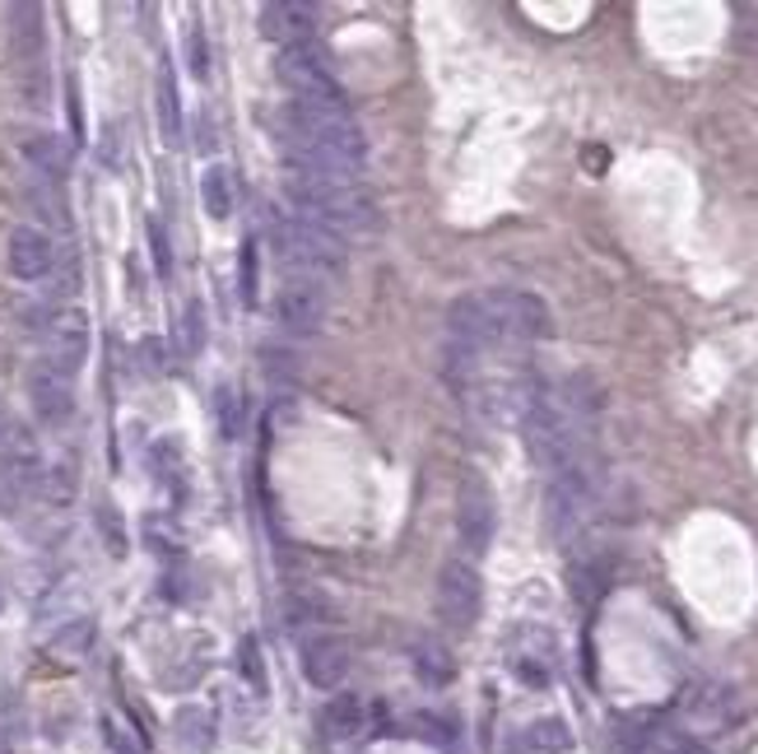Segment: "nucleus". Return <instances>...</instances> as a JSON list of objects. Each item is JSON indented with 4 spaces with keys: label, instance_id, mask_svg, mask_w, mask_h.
<instances>
[{
    "label": "nucleus",
    "instance_id": "9",
    "mask_svg": "<svg viewBox=\"0 0 758 754\" xmlns=\"http://www.w3.org/2000/svg\"><path fill=\"white\" fill-rule=\"evenodd\" d=\"M23 392H29V405L38 414V424H47V429L70 424V414H75V382L61 369H51L47 359H38L29 369V378H23Z\"/></svg>",
    "mask_w": 758,
    "mask_h": 754
},
{
    "label": "nucleus",
    "instance_id": "15",
    "mask_svg": "<svg viewBox=\"0 0 758 754\" xmlns=\"http://www.w3.org/2000/svg\"><path fill=\"white\" fill-rule=\"evenodd\" d=\"M19 159L29 164L38 177H47V182H57V177H66V145L57 140V136H23L19 140Z\"/></svg>",
    "mask_w": 758,
    "mask_h": 754
},
{
    "label": "nucleus",
    "instance_id": "28",
    "mask_svg": "<svg viewBox=\"0 0 758 754\" xmlns=\"http://www.w3.org/2000/svg\"><path fill=\"white\" fill-rule=\"evenodd\" d=\"M215 410H219V429H224V438H238V433H243V405H238V392H233V386H219Z\"/></svg>",
    "mask_w": 758,
    "mask_h": 754
},
{
    "label": "nucleus",
    "instance_id": "36",
    "mask_svg": "<svg viewBox=\"0 0 758 754\" xmlns=\"http://www.w3.org/2000/svg\"><path fill=\"white\" fill-rule=\"evenodd\" d=\"M187 51H191V70H196V80H205V75H210V51H205V33H200V23L187 33Z\"/></svg>",
    "mask_w": 758,
    "mask_h": 754
},
{
    "label": "nucleus",
    "instance_id": "8",
    "mask_svg": "<svg viewBox=\"0 0 758 754\" xmlns=\"http://www.w3.org/2000/svg\"><path fill=\"white\" fill-rule=\"evenodd\" d=\"M493 531H499V508H493V493L484 480H465L461 484V499H456V536L465 545L470 559L489 555Z\"/></svg>",
    "mask_w": 758,
    "mask_h": 754
},
{
    "label": "nucleus",
    "instance_id": "19",
    "mask_svg": "<svg viewBox=\"0 0 758 754\" xmlns=\"http://www.w3.org/2000/svg\"><path fill=\"white\" fill-rule=\"evenodd\" d=\"M200 200H205V215H210V219H228V215H233V182H228V168H205V177H200Z\"/></svg>",
    "mask_w": 758,
    "mask_h": 754
},
{
    "label": "nucleus",
    "instance_id": "13",
    "mask_svg": "<svg viewBox=\"0 0 758 754\" xmlns=\"http://www.w3.org/2000/svg\"><path fill=\"white\" fill-rule=\"evenodd\" d=\"M260 33L279 42V51L307 47V38L317 33V10L298 6V0H270V6H260Z\"/></svg>",
    "mask_w": 758,
    "mask_h": 754
},
{
    "label": "nucleus",
    "instance_id": "29",
    "mask_svg": "<svg viewBox=\"0 0 758 754\" xmlns=\"http://www.w3.org/2000/svg\"><path fill=\"white\" fill-rule=\"evenodd\" d=\"M512 675L521 685H531V689H544L554 675H549V666H544V657H531V653H516L512 657Z\"/></svg>",
    "mask_w": 758,
    "mask_h": 754
},
{
    "label": "nucleus",
    "instance_id": "25",
    "mask_svg": "<svg viewBox=\"0 0 758 754\" xmlns=\"http://www.w3.org/2000/svg\"><path fill=\"white\" fill-rule=\"evenodd\" d=\"M526 741H531L535 750H549V754L572 750V732H568V722H559V717H540V722L531 726Z\"/></svg>",
    "mask_w": 758,
    "mask_h": 754
},
{
    "label": "nucleus",
    "instance_id": "21",
    "mask_svg": "<svg viewBox=\"0 0 758 754\" xmlns=\"http://www.w3.org/2000/svg\"><path fill=\"white\" fill-rule=\"evenodd\" d=\"M284 619L289 624H322V619H331V606H326V596L294 587L289 596H284Z\"/></svg>",
    "mask_w": 758,
    "mask_h": 754
},
{
    "label": "nucleus",
    "instance_id": "22",
    "mask_svg": "<svg viewBox=\"0 0 758 754\" xmlns=\"http://www.w3.org/2000/svg\"><path fill=\"white\" fill-rule=\"evenodd\" d=\"M89 647H93V619H70L66 629L51 638V653L66 657V662H80Z\"/></svg>",
    "mask_w": 758,
    "mask_h": 754
},
{
    "label": "nucleus",
    "instance_id": "35",
    "mask_svg": "<svg viewBox=\"0 0 758 754\" xmlns=\"http://www.w3.org/2000/svg\"><path fill=\"white\" fill-rule=\"evenodd\" d=\"M736 19H740L736 42H740L745 51H758V10H754V6H736Z\"/></svg>",
    "mask_w": 758,
    "mask_h": 754
},
{
    "label": "nucleus",
    "instance_id": "31",
    "mask_svg": "<svg viewBox=\"0 0 758 754\" xmlns=\"http://www.w3.org/2000/svg\"><path fill=\"white\" fill-rule=\"evenodd\" d=\"M238 670H243V680H252L256 694L266 689V670H260V647H256V638H243V647H238Z\"/></svg>",
    "mask_w": 758,
    "mask_h": 754
},
{
    "label": "nucleus",
    "instance_id": "30",
    "mask_svg": "<svg viewBox=\"0 0 758 754\" xmlns=\"http://www.w3.org/2000/svg\"><path fill=\"white\" fill-rule=\"evenodd\" d=\"M638 754H702L689 736H670V732H651L642 745H638Z\"/></svg>",
    "mask_w": 758,
    "mask_h": 754
},
{
    "label": "nucleus",
    "instance_id": "6",
    "mask_svg": "<svg viewBox=\"0 0 758 754\" xmlns=\"http://www.w3.org/2000/svg\"><path fill=\"white\" fill-rule=\"evenodd\" d=\"M480 606H484V582L480 574L470 568L465 559H452L442 564L437 574V615L452 624V629H470L480 619Z\"/></svg>",
    "mask_w": 758,
    "mask_h": 754
},
{
    "label": "nucleus",
    "instance_id": "5",
    "mask_svg": "<svg viewBox=\"0 0 758 754\" xmlns=\"http://www.w3.org/2000/svg\"><path fill=\"white\" fill-rule=\"evenodd\" d=\"M279 80L294 89L298 102H345V89L322 61L317 47H289L279 51Z\"/></svg>",
    "mask_w": 758,
    "mask_h": 754
},
{
    "label": "nucleus",
    "instance_id": "23",
    "mask_svg": "<svg viewBox=\"0 0 758 754\" xmlns=\"http://www.w3.org/2000/svg\"><path fill=\"white\" fill-rule=\"evenodd\" d=\"M606 587H610V564L606 559H582L578 568H572V596H578V601H595Z\"/></svg>",
    "mask_w": 758,
    "mask_h": 754
},
{
    "label": "nucleus",
    "instance_id": "20",
    "mask_svg": "<svg viewBox=\"0 0 758 754\" xmlns=\"http://www.w3.org/2000/svg\"><path fill=\"white\" fill-rule=\"evenodd\" d=\"M177 736H181V750H187V754H205V750H210V741H215L210 713L181 708V713H177Z\"/></svg>",
    "mask_w": 758,
    "mask_h": 754
},
{
    "label": "nucleus",
    "instance_id": "33",
    "mask_svg": "<svg viewBox=\"0 0 758 754\" xmlns=\"http://www.w3.org/2000/svg\"><path fill=\"white\" fill-rule=\"evenodd\" d=\"M102 732H108V745H112L117 754H145V741H140V736H130L117 717L102 722Z\"/></svg>",
    "mask_w": 758,
    "mask_h": 754
},
{
    "label": "nucleus",
    "instance_id": "7",
    "mask_svg": "<svg viewBox=\"0 0 758 754\" xmlns=\"http://www.w3.org/2000/svg\"><path fill=\"white\" fill-rule=\"evenodd\" d=\"M42 359L51 363V369H61L66 378H75L85 369L89 359V317L80 307H61L51 312V322L42 326Z\"/></svg>",
    "mask_w": 758,
    "mask_h": 754
},
{
    "label": "nucleus",
    "instance_id": "4",
    "mask_svg": "<svg viewBox=\"0 0 758 754\" xmlns=\"http://www.w3.org/2000/svg\"><path fill=\"white\" fill-rule=\"evenodd\" d=\"M595 484H600V466H595L591 452H582L572 466L549 476V489H544V527H549V536L568 545L587 527V517L595 508Z\"/></svg>",
    "mask_w": 758,
    "mask_h": 754
},
{
    "label": "nucleus",
    "instance_id": "18",
    "mask_svg": "<svg viewBox=\"0 0 758 754\" xmlns=\"http://www.w3.org/2000/svg\"><path fill=\"white\" fill-rule=\"evenodd\" d=\"M414 670H420V680L433 685V689L456 680V662H452V653L442 643H420L414 647Z\"/></svg>",
    "mask_w": 758,
    "mask_h": 754
},
{
    "label": "nucleus",
    "instance_id": "37",
    "mask_svg": "<svg viewBox=\"0 0 758 754\" xmlns=\"http://www.w3.org/2000/svg\"><path fill=\"white\" fill-rule=\"evenodd\" d=\"M414 726H420V736L424 741H433V745H452V722H442V717H414Z\"/></svg>",
    "mask_w": 758,
    "mask_h": 754
},
{
    "label": "nucleus",
    "instance_id": "38",
    "mask_svg": "<svg viewBox=\"0 0 758 754\" xmlns=\"http://www.w3.org/2000/svg\"><path fill=\"white\" fill-rule=\"evenodd\" d=\"M145 359H149V369H164V345H159V341H145Z\"/></svg>",
    "mask_w": 758,
    "mask_h": 754
},
{
    "label": "nucleus",
    "instance_id": "10",
    "mask_svg": "<svg viewBox=\"0 0 758 754\" xmlns=\"http://www.w3.org/2000/svg\"><path fill=\"white\" fill-rule=\"evenodd\" d=\"M275 322L289 335H317L326 326V294L307 280L284 284L279 298H275Z\"/></svg>",
    "mask_w": 758,
    "mask_h": 754
},
{
    "label": "nucleus",
    "instance_id": "14",
    "mask_svg": "<svg viewBox=\"0 0 758 754\" xmlns=\"http://www.w3.org/2000/svg\"><path fill=\"white\" fill-rule=\"evenodd\" d=\"M154 112H159V136L168 145H177L181 140V98H177V80H173L168 61L154 75Z\"/></svg>",
    "mask_w": 758,
    "mask_h": 754
},
{
    "label": "nucleus",
    "instance_id": "24",
    "mask_svg": "<svg viewBox=\"0 0 758 754\" xmlns=\"http://www.w3.org/2000/svg\"><path fill=\"white\" fill-rule=\"evenodd\" d=\"M93 527H98V536H102V545H108V555H126V522H121V512L112 508V503H98L93 508Z\"/></svg>",
    "mask_w": 758,
    "mask_h": 754
},
{
    "label": "nucleus",
    "instance_id": "16",
    "mask_svg": "<svg viewBox=\"0 0 758 754\" xmlns=\"http://www.w3.org/2000/svg\"><path fill=\"white\" fill-rule=\"evenodd\" d=\"M322 732L331 741H350L363 732V698L358 694H331V704L322 708Z\"/></svg>",
    "mask_w": 758,
    "mask_h": 754
},
{
    "label": "nucleus",
    "instance_id": "32",
    "mask_svg": "<svg viewBox=\"0 0 758 754\" xmlns=\"http://www.w3.org/2000/svg\"><path fill=\"white\" fill-rule=\"evenodd\" d=\"M238 294H243L247 307L256 303V247H252V243H247L243 256H238Z\"/></svg>",
    "mask_w": 758,
    "mask_h": 754
},
{
    "label": "nucleus",
    "instance_id": "3",
    "mask_svg": "<svg viewBox=\"0 0 758 754\" xmlns=\"http://www.w3.org/2000/svg\"><path fill=\"white\" fill-rule=\"evenodd\" d=\"M270 243L279 252V262L298 271V280L307 284H326L345 271V243H339V233L331 228H317L298 215H270Z\"/></svg>",
    "mask_w": 758,
    "mask_h": 754
},
{
    "label": "nucleus",
    "instance_id": "27",
    "mask_svg": "<svg viewBox=\"0 0 758 754\" xmlns=\"http://www.w3.org/2000/svg\"><path fill=\"white\" fill-rule=\"evenodd\" d=\"M200 350H205V307L187 303V312H181V354L196 359Z\"/></svg>",
    "mask_w": 758,
    "mask_h": 754
},
{
    "label": "nucleus",
    "instance_id": "1",
    "mask_svg": "<svg viewBox=\"0 0 758 754\" xmlns=\"http://www.w3.org/2000/svg\"><path fill=\"white\" fill-rule=\"evenodd\" d=\"M447 335L452 345L465 350H499V345H531L554 335L544 298L521 294V290H489V294H465L447 312Z\"/></svg>",
    "mask_w": 758,
    "mask_h": 754
},
{
    "label": "nucleus",
    "instance_id": "26",
    "mask_svg": "<svg viewBox=\"0 0 758 754\" xmlns=\"http://www.w3.org/2000/svg\"><path fill=\"white\" fill-rule=\"evenodd\" d=\"M38 493L47 503H70L75 499V471H70V466H47Z\"/></svg>",
    "mask_w": 758,
    "mask_h": 754
},
{
    "label": "nucleus",
    "instance_id": "39",
    "mask_svg": "<svg viewBox=\"0 0 758 754\" xmlns=\"http://www.w3.org/2000/svg\"><path fill=\"white\" fill-rule=\"evenodd\" d=\"M6 424H10V414H6V405H0V433H6Z\"/></svg>",
    "mask_w": 758,
    "mask_h": 754
},
{
    "label": "nucleus",
    "instance_id": "11",
    "mask_svg": "<svg viewBox=\"0 0 758 754\" xmlns=\"http://www.w3.org/2000/svg\"><path fill=\"white\" fill-rule=\"evenodd\" d=\"M6 266H10L14 280L33 284V280H42L51 266H57V247H51V238L42 228L19 224V228H10V238H6Z\"/></svg>",
    "mask_w": 758,
    "mask_h": 754
},
{
    "label": "nucleus",
    "instance_id": "34",
    "mask_svg": "<svg viewBox=\"0 0 758 754\" xmlns=\"http://www.w3.org/2000/svg\"><path fill=\"white\" fill-rule=\"evenodd\" d=\"M149 247H154V266L159 275H173V252H168V233L159 219H149Z\"/></svg>",
    "mask_w": 758,
    "mask_h": 754
},
{
    "label": "nucleus",
    "instance_id": "2",
    "mask_svg": "<svg viewBox=\"0 0 758 754\" xmlns=\"http://www.w3.org/2000/svg\"><path fill=\"white\" fill-rule=\"evenodd\" d=\"M284 192L298 205V219L331 228V233H350V228H373V200L358 192V182H331L317 173H289Z\"/></svg>",
    "mask_w": 758,
    "mask_h": 754
},
{
    "label": "nucleus",
    "instance_id": "12",
    "mask_svg": "<svg viewBox=\"0 0 758 754\" xmlns=\"http://www.w3.org/2000/svg\"><path fill=\"white\" fill-rule=\"evenodd\" d=\"M298 662H303L307 685L335 689V685L350 675V643L335 638V634H312V638H303V647H298Z\"/></svg>",
    "mask_w": 758,
    "mask_h": 754
},
{
    "label": "nucleus",
    "instance_id": "17",
    "mask_svg": "<svg viewBox=\"0 0 758 754\" xmlns=\"http://www.w3.org/2000/svg\"><path fill=\"white\" fill-rule=\"evenodd\" d=\"M10 38H14V51L23 61H42V47H47L42 10L38 6H14L10 10Z\"/></svg>",
    "mask_w": 758,
    "mask_h": 754
}]
</instances>
